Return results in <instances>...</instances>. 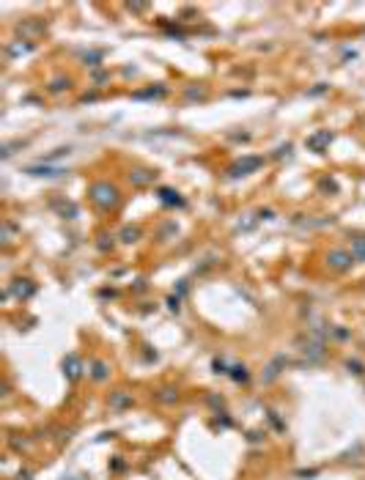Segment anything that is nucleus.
<instances>
[{
  "mask_svg": "<svg viewBox=\"0 0 365 480\" xmlns=\"http://www.w3.org/2000/svg\"><path fill=\"white\" fill-rule=\"evenodd\" d=\"M91 198L96 200L99 206H113L115 200H118V192H115V187H110V184H94L91 187Z\"/></svg>",
  "mask_w": 365,
  "mask_h": 480,
  "instance_id": "obj_1",
  "label": "nucleus"
},
{
  "mask_svg": "<svg viewBox=\"0 0 365 480\" xmlns=\"http://www.w3.org/2000/svg\"><path fill=\"white\" fill-rule=\"evenodd\" d=\"M66 365H69V371H66V373H69V379H77V376H80V359H77L74 354H69V359L64 362V368H66Z\"/></svg>",
  "mask_w": 365,
  "mask_h": 480,
  "instance_id": "obj_2",
  "label": "nucleus"
},
{
  "mask_svg": "<svg viewBox=\"0 0 365 480\" xmlns=\"http://www.w3.org/2000/svg\"><path fill=\"white\" fill-rule=\"evenodd\" d=\"M91 376H94L96 382H102V379L107 376V365H104V362H96V365H94V373H91Z\"/></svg>",
  "mask_w": 365,
  "mask_h": 480,
  "instance_id": "obj_3",
  "label": "nucleus"
},
{
  "mask_svg": "<svg viewBox=\"0 0 365 480\" xmlns=\"http://www.w3.org/2000/svg\"><path fill=\"white\" fill-rule=\"evenodd\" d=\"M354 256L360 258V261H365V242L360 239V242H354Z\"/></svg>",
  "mask_w": 365,
  "mask_h": 480,
  "instance_id": "obj_4",
  "label": "nucleus"
},
{
  "mask_svg": "<svg viewBox=\"0 0 365 480\" xmlns=\"http://www.w3.org/2000/svg\"><path fill=\"white\" fill-rule=\"evenodd\" d=\"M332 263H335V266H346V256H340V253H332Z\"/></svg>",
  "mask_w": 365,
  "mask_h": 480,
  "instance_id": "obj_5",
  "label": "nucleus"
},
{
  "mask_svg": "<svg viewBox=\"0 0 365 480\" xmlns=\"http://www.w3.org/2000/svg\"><path fill=\"white\" fill-rule=\"evenodd\" d=\"M127 401H129V398H127V395H118V398H115V401H113V403H115V406H124V403H127Z\"/></svg>",
  "mask_w": 365,
  "mask_h": 480,
  "instance_id": "obj_6",
  "label": "nucleus"
}]
</instances>
